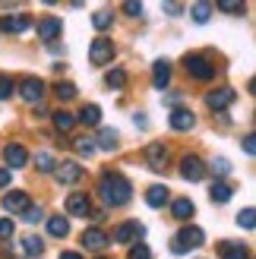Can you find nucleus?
Here are the masks:
<instances>
[{"mask_svg":"<svg viewBox=\"0 0 256 259\" xmlns=\"http://www.w3.org/2000/svg\"><path fill=\"white\" fill-rule=\"evenodd\" d=\"M98 196L101 202L108 205V209H114V205H126L133 196V187H130V180H126L123 174L117 171H105L98 180Z\"/></svg>","mask_w":256,"mask_h":259,"instance_id":"1","label":"nucleus"},{"mask_svg":"<svg viewBox=\"0 0 256 259\" xmlns=\"http://www.w3.org/2000/svg\"><path fill=\"white\" fill-rule=\"evenodd\" d=\"M202 240H206V234L196 228V225H190V228H184L181 234L174 237V243H171V250L174 253H187L190 247H202Z\"/></svg>","mask_w":256,"mask_h":259,"instance_id":"2","label":"nucleus"},{"mask_svg":"<svg viewBox=\"0 0 256 259\" xmlns=\"http://www.w3.org/2000/svg\"><path fill=\"white\" fill-rule=\"evenodd\" d=\"M114 60V41L111 38H95L92 45H89V63H95V67H105V63Z\"/></svg>","mask_w":256,"mask_h":259,"instance_id":"3","label":"nucleus"},{"mask_svg":"<svg viewBox=\"0 0 256 259\" xmlns=\"http://www.w3.org/2000/svg\"><path fill=\"white\" fill-rule=\"evenodd\" d=\"M184 67H187V73H193V79H209V76L215 73L212 63L206 57H199V54H187L184 57Z\"/></svg>","mask_w":256,"mask_h":259,"instance_id":"4","label":"nucleus"},{"mask_svg":"<svg viewBox=\"0 0 256 259\" xmlns=\"http://www.w3.org/2000/svg\"><path fill=\"white\" fill-rule=\"evenodd\" d=\"M202 174H206L202 158H196V155H184V158H181V177L196 184V180H202Z\"/></svg>","mask_w":256,"mask_h":259,"instance_id":"5","label":"nucleus"},{"mask_svg":"<svg viewBox=\"0 0 256 259\" xmlns=\"http://www.w3.org/2000/svg\"><path fill=\"white\" fill-rule=\"evenodd\" d=\"M146 158H149V167L152 171H164V167H168V146H164V142H152V146L146 149Z\"/></svg>","mask_w":256,"mask_h":259,"instance_id":"6","label":"nucleus"},{"mask_svg":"<svg viewBox=\"0 0 256 259\" xmlns=\"http://www.w3.org/2000/svg\"><path fill=\"white\" fill-rule=\"evenodd\" d=\"M234 98H237V95H234V89H228V85H225V89H215V92L206 95V105H209L212 111H225V108H231V105H234Z\"/></svg>","mask_w":256,"mask_h":259,"instance_id":"7","label":"nucleus"},{"mask_svg":"<svg viewBox=\"0 0 256 259\" xmlns=\"http://www.w3.org/2000/svg\"><path fill=\"white\" fill-rule=\"evenodd\" d=\"M54 171H57V180H60V184H67V187H73V184H79V180H82V167L76 164V161H60V164H54Z\"/></svg>","mask_w":256,"mask_h":259,"instance_id":"8","label":"nucleus"},{"mask_svg":"<svg viewBox=\"0 0 256 259\" xmlns=\"http://www.w3.org/2000/svg\"><path fill=\"white\" fill-rule=\"evenodd\" d=\"M143 234H146V228L139 222H123L117 231H114V243H133L136 237H143Z\"/></svg>","mask_w":256,"mask_h":259,"instance_id":"9","label":"nucleus"},{"mask_svg":"<svg viewBox=\"0 0 256 259\" xmlns=\"http://www.w3.org/2000/svg\"><path fill=\"white\" fill-rule=\"evenodd\" d=\"M29 205H32V202H29V193H22V190H13V193H7V196H4V209L13 212V215L25 212Z\"/></svg>","mask_w":256,"mask_h":259,"instance_id":"10","label":"nucleus"},{"mask_svg":"<svg viewBox=\"0 0 256 259\" xmlns=\"http://www.w3.org/2000/svg\"><path fill=\"white\" fill-rule=\"evenodd\" d=\"M38 38H41V41H54V38L63 32V22L60 19H54V16H48V19H38Z\"/></svg>","mask_w":256,"mask_h":259,"instance_id":"11","label":"nucleus"},{"mask_svg":"<svg viewBox=\"0 0 256 259\" xmlns=\"http://www.w3.org/2000/svg\"><path fill=\"white\" fill-rule=\"evenodd\" d=\"M171 126L177 130V133H187V130L196 126V114L187 111V108H177V111H171Z\"/></svg>","mask_w":256,"mask_h":259,"instance_id":"12","label":"nucleus"},{"mask_svg":"<svg viewBox=\"0 0 256 259\" xmlns=\"http://www.w3.org/2000/svg\"><path fill=\"white\" fill-rule=\"evenodd\" d=\"M25 29H32L29 16H7V19H0V32H4V35H19Z\"/></svg>","mask_w":256,"mask_h":259,"instance_id":"13","label":"nucleus"},{"mask_svg":"<svg viewBox=\"0 0 256 259\" xmlns=\"http://www.w3.org/2000/svg\"><path fill=\"white\" fill-rule=\"evenodd\" d=\"M4 161H7V171H10V167H22L25 161H29V155H25V149L19 146V142H10V146L4 149Z\"/></svg>","mask_w":256,"mask_h":259,"instance_id":"14","label":"nucleus"},{"mask_svg":"<svg viewBox=\"0 0 256 259\" xmlns=\"http://www.w3.org/2000/svg\"><path fill=\"white\" fill-rule=\"evenodd\" d=\"M19 95H22L25 101H32V105H35V101H41V95H45V82L32 76V79H25V82L19 85Z\"/></svg>","mask_w":256,"mask_h":259,"instance_id":"15","label":"nucleus"},{"mask_svg":"<svg viewBox=\"0 0 256 259\" xmlns=\"http://www.w3.org/2000/svg\"><path fill=\"white\" fill-rule=\"evenodd\" d=\"M67 212L82 218V215H89V212H92V199H89L86 193H73V196L67 199Z\"/></svg>","mask_w":256,"mask_h":259,"instance_id":"16","label":"nucleus"},{"mask_svg":"<svg viewBox=\"0 0 256 259\" xmlns=\"http://www.w3.org/2000/svg\"><path fill=\"white\" fill-rule=\"evenodd\" d=\"M82 247L86 250H105L108 247V234H105V231H98V228H89L86 234H82Z\"/></svg>","mask_w":256,"mask_h":259,"instance_id":"17","label":"nucleus"},{"mask_svg":"<svg viewBox=\"0 0 256 259\" xmlns=\"http://www.w3.org/2000/svg\"><path fill=\"white\" fill-rule=\"evenodd\" d=\"M168 82H171V63L168 60H155V67H152V85L164 89Z\"/></svg>","mask_w":256,"mask_h":259,"instance_id":"18","label":"nucleus"},{"mask_svg":"<svg viewBox=\"0 0 256 259\" xmlns=\"http://www.w3.org/2000/svg\"><path fill=\"white\" fill-rule=\"evenodd\" d=\"M146 202L152 205V209H161V205L168 202V187H164V184L149 187V190H146Z\"/></svg>","mask_w":256,"mask_h":259,"instance_id":"19","label":"nucleus"},{"mask_svg":"<svg viewBox=\"0 0 256 259\" xmlns=\"http://www.w3.org/2000/svg\"><path fill=\"white\" fill-rule=\"evenodd\" d=\"M48 234H51V237H67V234H70V222H67L63 215L48 218Z\"/></svg>","mask_w":256,"mask_h":259,"instance_id":"20","label":"nucleus"},{"mask_svg":"<svg viewBox=\"0 0 256 259\" xmlns=\"http://www.w3.org/2000/svg\"><path fill=\"white\" fill-rule=\"evenodd\" d=\"M114 146H117V133H114L111 126H105L98 133V142H95V149H101V152H114Z\"/></svg>","mask_w":256,"mask_h":259,"instance_id":"21","label":"nucleus"},{"mask_svg":"<svg viewBox=\"0 0 256 259\" xmlns=\"http://www.w3.org/2000/svg\"><path fill=\"white\" fill-rule=\"evenodd\" d=\"M231 193H234L231 184H225V180H215V184H212V202H228V199H231Z\"/></svg>","mask_w":256,"mask_h":259,"instance_id":"22","label":"nucleus"},{"mask_svg":"<svg viewBox=\"0 0 256 259\" xmlns=\"http://www.w3.org/2000/svg\"><path fill=\"white\" fill-rule=\"evenodd\" d=\"M171 212H174V218H193V212H196V205L190 202V199H174V205H171Z\"/></svg>","mask_w":256,"mask_h":259,"instance_id":"23","label":"nucleus"},{"mask_svg":"<svg viewBox=\"0 0 256 259\" xmlns=\"http://www.w3.org/2000/svg\"><path fill=\"white\" fill-rule=\"evenodd\" d=\"M79 120H82L86 126H98V123H101V108H98V105H86V108L79 111Z\"/></svg>","mask_w":256,"mask_h":259,"instance_id":"24","label":"nucleus"},{"mask_svg":"<svg viewBox=\"0 0 256 259\" xmlns=\"http://www.w3.org/2000/svg\"><path fill=\"white\" fill-rule=\"evenodd\" d=\"M51 120H54V126L60 130V133L73 130V123H76V117H73V114H67V111H54V114H51Z\"/></svg>","mask_w":256,"mask_h":259,"instance_id":"25","label":"nucleus"},{"mask_svg":"<svg viewBox=\"0 0 256 259\" xmlns=\"http://www.w3.org/2000/svg\"><path fill=\"white\" fill-rule=\"evenodd\" d=\"M22 247H25L29 256H41L45 253V240L38 237V234H29V237H22Z\"/></svg>","mask_w":256,"mask_h":259,"instance_id":"26","label":"nucleus"},{"mask_svg":"<svg viewBox=\"0 0 256 259\" xmlns=\"http://www.w3.org/2000/svg\"><path fill=\"white\" fill-rule=\"evenodd\" d=\"M212 10H215V4H193V22H209V16H212Z\"/></svg>","mask_w":256,"mask_h":259,"instance_id":"27","label":"nucleus"},{"mask_svg":"<svg viewBox=\"0 0 256 259\" xmlns=\"http://www.w3.org/2000/svg\"><path fill=\"white\" fill-rule=\"evenodd\" d=\"M222 259H247V247H237V243H225V247H222Z\"/></svg>","mask_w":256,"mask_h":259,"instance_id":"28","label":"nucleus"},{"mask_svg":"<svg viewBox=\"0 0 256 259\" xmlns=\"http://www.w3.org/2000/svg\"><path fill=\"white\" fill-rule=\"evenodd\" d=\"M111 22H114V16H111L108 10H101V13H95V16H92V25H95L98 32H105V29H111Z\"/></svg>","mask_w":256,"mask_h":259,"instance_id":"29","label":"nucleus"},{"mask_svg":"<svg viewBox=\"0 0 256 259\" xmlns=\"http://www.w3.org/2000/svg\"><path fill=\"white\" fill-rule=\"evenodd\" d=\"M76 152H79L82 158H89V155H95V139L79 136V139H76Z\"/></svg>","mask_w":256,"mask_h":259,"instance_id":"30","label":"nucleus"},{"mask_svg":"<svg viewBox=\"0 0 256 259\" xmlns=\"http://www.w3.org/2000/svg\"><path fill=\"white\" fill-rule=\"evenodd\" d=\"M105 82H108L111 89H123V85H126V73H123V70H111V73L105 76Z\"/></svg>","mask_w":256,"mask_h":259,"instance_id":"31","label":"nucleus"},{"mask_svg":"<svg viewBox=\"0 0 256 259\" xmlns=\"http://www.w3.org/2000/svg\"><path fill=\"white\" fill-rule=\"evenodd\" d=\"M54 92H57L60 101H70V98H76V85H73V82H57Z\"/></svg>","mask_w":256,"mask_h":259,"instance_id":"32","label":"nucleus"},{"mask_svg":"<svg viewBox=\"0 0 256 259\" xmlns=\"http://www.w3.org/2000/svg\"><path fill=\"white\" fill-rule=\"evenodd\" d=\"M253 222H256V212H253V205H247V209L237 215V225L244 231H253Z\"/></svg>","mask_w":256,"mask_h":259,"instance_id":"33","label":"nucleus"},{"mask_svg":"<svg viewBox=\"0 0 256 259\" xmlns=\"http://www.w3.org/2000/svg\"><path fill=\"white\" fill-rule=\"evenodd\" d=\"M22 218H25L29 225H38V222L45 218V209H41V205H29V209L22 212Z\"/></svg>","mask_w":256,"mask_h":259,"instance_id":"34","label":"nucleus"},{"mask_svg":"<svg viewBox=\"0 0 256 259\" xmlns=\"http://www.w3.org/2000/svg\"><path fill=\"white\" fill-rule=\"evenodd\" d=\"M35 167H38V171H54V158H51L48 152H41V155L35 158Z\"/></svg>","mask_w":256,"mask_h":259,"instance_id":"35","label":"nucleus"},{"mask_svg":"<svg viewBox=\"0 0 256 259\" xmlns=\"http://www.w3.org/2000/svg\"><path fill=\"white\" fill-rule=\"evenodd\" d=\"M10 92H13V79L10 76H0V101H7Z\"/></svg>","mask_w":256,"mask_h":259,"instance_id":"36","label":"nucleus"},{"mask_svg":"<svg viewBox=\"0 0 256 259\" xmlns=\"http://www.w3.org/2000/svg\"><path fill=\"white\" fill-rule=\"evenodd\" d=\"M130 259H152V253H149L146 243H136V247L130 250Z\"/></svg>","mask_w":256,"mask_h":259,"instance_id":"37","label":"nucleus"},{"mask_svg":"<svg viewBox=\"0 0 256 259\" xmlns=\"http://www.w3.org/2000/svg\"><path fill=\"white\" fill-rule=\"evenodd\" d=\"M212 171H219V174H215V177H219V180H222V177H225L228 171H231V164H228L225 158H215V161H212Z\"/></svg>","mask_w":256,"mask_h":259,"instance_id":"38","label":"nucleus"},{"mask_svg":"<svg viewBox=\"0 0 256 259\" xmlns=\"http://www.w3.org/2000/svg\"><path fill=\"white\" fill-rule=\"evenodd\" d=\"M13 228H16V225H13L10 218H0V240H7V237H13Z\"/></svg>","mask_w":256,"mask_h":259,"instance_id":"39","label":"nucleus"},{"mask_svg":"<svg viewBox=\"0 0 256 259\" xmlns=\"http://www.w3.org/2000/svg\"><path fill=\"white\" fill-rule=\"evenodd\" d=\"M219 10H225V13H244V4H219Z\"/></svg>","mask_w":256,"mask_h":259,"instance_id":"40","label":"nucleus"},{"mask_svg":"<svg viewBox=\"0 0 256 259\" xmlns=\"http://www.w3.org/2000/svg\"><path fill=\"white\" fill-rule=\"evenodd\" d=\"M123 13H126V16H139V13H143V4H126Z\"/></svg>","mask_w":256,"mask_h":259,"instance_id":"41","label":"nucleus"},{"mask_svg":"<svg viewBox=\"0 0 256 259\" xmlns=\"http://www.w3.org/2000/svg\"><path fill=\"white\" fill-rule=\"evenodd\" d=\"M10 180H13V174L7 171V167H0V187H10Z\"/></svg>","mask_w":256,"mask_h":259,"instance_id":"42","label":"nucleus"},{"mask_svg":"<svg viewBox=\"0 0 256 259\" xmlns=\"http://www.w3.org/2000/svg\"><path fill=\"white\" fill-rule=\"evenodd\" d=\"M244 152H247V155H253V133H247V136H244Z\"/></svg>","mask_w":256,"mask_h":259,"instance_id":"43","label":"nucleus"},{"mask_svg":"<svg viewBox=\"0 0 256 259\" xmlns=\"http://www.w3.org/2000/svg\"><path fill=\"white\" fill-rule=\"evenodd\" d=\"M184 7L181 4H168V7H164V13H171V16H177V13H181Z\"/></svg>","mask_w":256,"mask_h":259,"instance_id":"44","label":"nucleus"},{"mask_svg":"<svg viewBox=\"0 0 256 259\" xmlns=\"http://www.w3.org/2000/svg\"><path fill=\"white\" fill-rule=\"evenodd\" d=\"M60 259H82V256H79V253H73V250H70V253H60Z\"/></svg>","mask_w":256,"mask_h":259,"instance_id":"45","label":"nucleus"},{"mask_svg":"<svg viewBox=\"0 0 256 259\" xmlns=\"http://www.w3.org/2000/svg\"><path fill=\"white\" fill-rule=\"evenodd\" d=\"M98 259H108V256H98Z\"/></svg>","mask_w":256,"mask_h":259,"instance_id":"46","label":"nucleus"}]
</instances>
